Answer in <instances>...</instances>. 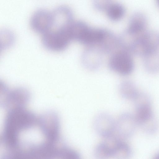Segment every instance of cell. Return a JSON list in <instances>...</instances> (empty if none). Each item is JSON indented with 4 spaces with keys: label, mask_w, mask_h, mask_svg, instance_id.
Instances as JSON below:
<instances>
[{
    "label": "cell",
    "mask_w": 159,
    "mask_h": 159,
    "mask_svg": "<svg viewBox=\"0 0 159 159\" xmlns=\"http://www.w3.org/2000/svg\"><path fill=\"white\" fill-rule=\"evenodd\" d=\"M159 49V34L152 31H147L134 38L130 43V52L144 57Z\"/></svg>",
    "instance_id": "cell-4"
},
{
    "label": "cell",
    "mask_w": 159,
    "mask_h": 159,
    "mask_svg": "<svg viewBox=\"0 0 159 159\" xmlns=\"http://www.w3.org/2000/svg\"><path fill=\"white\" fill-rule=\"evenodd\" d=\"M147 25L146 17L143 14L136 13L131 17L125 34L136 38L146 31Z\"/></svg>",
    "instance_id": "cell-12"
},
{
    "label": "cell",
    "mask_w": 159,
    "mask_h": 159,
    "mask_svg": "<svg viewBox=\"0 0 159 159\" xmlns=\"http://www.w3.org/2000/svg\"><path fill=\"white\" fill-rule=\"evenodd\" d=\"M71 23L65 24L43 34L42 42L44 47L54 52L65 49L73 40L70 30Z\"/></svg>",
    "instance_id": "cell-1"
},
{
    "label": "cell",
    "mask_w": 159,
    "mask_h": 159,
    "mask_svg": "<svg viewBox=\"0 0 159 159\" xmlns=\"http://www.w3.org/2000/svg\"><path fill=\"white\" fill-rule=\"evenodd\" d=\"M134 101L135 107L134 116L138 125L141 127L154 118L151 99L148 94L139 92Z\"/></svg>",
    "instance_id": "cell-6"
},
{
    "label": "cell",
    "mask_w": 159,
    "mask_h": 159,
    "mask_svg": "<svg viewBox=\"0 0 159 159\" xmlns=\"http://www.w3.org/2000/svg\"><path fill=\"white\" fill-rule=\"evenodd\" d=\"M94 151V155L99 159H116L122 141L112 136L105 139Z\"/></svg>",
    "instance_id": "cell-7"
},
{
    "label": "cell",
    "mask_w": 159,
    "mask_h": 159,
    "mask_svg": "<svg viewBox=\"0 0 159 159\" xmlns=\"http://www.w3.org/2000/svg\"><path fill=\"white\" fill-rule=\"evenodd\" d=\"M30 24L36 32L43 34L48 32L53 26L52 12L42 9L38 10L32 16Z\"/></svg>",
    "instance_id": "cell-8"
},
{
    "label": "cell",
    "mask_w": 159,
    "mask_h": 159,
    "mask_svg": "<svg viewBox=\"0 0 159 159\" xmlns=\"http://www.w3.org/2000/svg\"><path fill=\"white\" fill-rule=\"evenodd\" d=\"M119 90L121 96L124 98L134 101L139 91L135 84L128 80L124 81L120 84Z\"/></svg>",
    "instance_id": "cell-14"
},
{
    "label": "cell",
    "mask_w": 159,
    "mask_h": 159,
    "mask_svg": "<svg viewBox=\"0 0 159 159\" xmlns=\"http://www.w3.org/2000/svg\"><path fill=\"white\" fill-rule=\"evenodd\" d=\"M108 64L111 70L123 76L131 74L134 68V61L130 52L124 49L113 52Z\"/></svg>",
    "instance_id": "cell-5"
},
{
    "label": "cell",
    "mask_w": 159,
    "mask_h": 159,
    "mask_svg": "<svg viewBox=\"0 0 159 159\" xmlns=\"http://www.w3.org/2000/svg\"><path fill=\"white\" fill-rule=\"evenodd\" d=\"M138 125L134 116L124 113L116 122L115 131L121 138L127 139L133 135Z\"/></svg>",
    "instance_id": "cell-9"
},
{
    "label": "cell",
    "mask_w": 159,
    "mask_h": 159,
    "mask_svg": "<svg viewBox=\"0 0 159 159\" xmlns=\"http://www.w3.org/2000/svg\"><path fill=\"white\" fill-rule=\"evenodd\" d=\"M107 30L93 28L85 23L76 22L73 30L74 40L88 47L97 46L105 37Z\"/></svg>",
    "instance_id": "cell-3"
},
{
    "label": "cell",
    "mask_w": 159,
    "mask_h": 159,
    "mask_svg": "<svg viewBox=\"0 0 159 159\" xmlns=\"http://www.w3.org/2000/svg\"><path fill=\"white\" fill-rule=\"evenodd\" d=\"M143 64L145 70L151 73L159 72V52L149 53L143 57Z\"/></svg>",
    "instance_id": "cell-13"
},
{
    "label": "cell",
    "mask_w": 159,
    "mask_h": 159,
    "mask_svg": "<svg viewBox=\"0 0 159 159\" xmlns=\"http://www.w3.org/2000/svg\"><path fill=\"white\" fill-rule=\"evenodd\" d=\"M0 105L8 110L25 107L29 102L30 94L29 91L22 87L10 89L4 83L0 84Z\"/></svg>",
    "instance_id": "cell-2"
},
{
    "label": "cell",
    "mask_w": 159,
    "mask_h": 159,
    "mask_svg": "<svg viewBox=\"0 0 159 159\" xmlns=\"http://www.w3.org/2000/svg\"><path fill=\"white\" fill-rule=\"evenodd\" d=\"M2 43L1 46L2 47V48H7L11 46L13 43L14 41V36L12 33L10 31L5 30L2 32Z\"/></svg>",
    "instance_id": "cell-16"
},
{
    "label": "cell",
    "mask_w": 159,
    "mask_h": 159,
    "mask_svg": "<svg viewBox=\"0 0 159 159\" xmlns=\"http://www.w3.org/2000/svg\"><path fill=\"white\" fill-rule=\"evenodd\" d=\"M103 53L98 47H88L82 55V64L85 68L89 70L98 69L102 63Z\"/></svg>",
    "instance_id": "cell-11"
},
{
    "label": "cell",
    "mask_w": 159,
    "mask_h": 159,
    "mask_svg": "<svg viewBox=\"0 0 159 159\" xmlns=\"http://www.w3.org/2000/svg\"><path fill=\"white\" fill-rule=\"evenodd\" d=\"M116 123L110 115L106 113H101L95 118L94 126L97 134L105 139L113 135L115 131Z\"/></svg>",
    "instance_id": "cell-10"
},
{
    "label": "cell",
    "mask_w": 159,
    "mask_h": 159,
    "mask_svg": "<svg viewBox=\"0 0 159 159\" xmlns=\"http://www.w3.org/2000/svg\"><path fill=\"white\" fill-rule=\"evenodd\" d=\"M158 5L159 7V0H156Z\"/></svg>",
    "instance_id": "cell-17"
},
{
    "label": "cell",
    "mask_w": 159,
    "mask_h": 159,
    "mask_svg": "<svg viewBox=\"0 0 159 159\" xmlns=\"http://www.w3.org/2000/svg\"><path fill=\"white\" fill-rule=\"evenodd\" d=\"M106 9L108 17L113 21L120 20L124 16L125 12V9L123 6L116 3L109 4Z\"/></svg>",
    "instance_id": "cell-15"
}]
</instances>
